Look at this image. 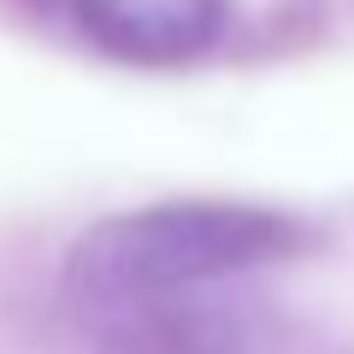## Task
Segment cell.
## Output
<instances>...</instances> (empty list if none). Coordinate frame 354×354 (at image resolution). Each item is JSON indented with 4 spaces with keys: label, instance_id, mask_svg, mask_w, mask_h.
<instances>
[{
    "label": "cell",
    "instance_id": "6da1fadb",
    "mask_svg": "<svg viewBox=\"0 0 354 354\" xmlns=\"http://www.w3.org/2000/svg\"><path fill=\"white\" fill-rule=\"evenodd\" d=\"M301 225L254 201H160L88 225L65 254V295L88 325L207 295L295 254Z\"/></svg>",
    "mask_w": 354,
    "mask_h": 354
},
{
    "label": "cell",
    "instance_id": "7a4b0ae2",
    "mask_svg": "<svg viewBox=\"0 0 354 354\" xmlns=\"http://www.w3.org/2000/svg\"><path fill=\"white\" fill-rule=\"evenodd\" d=\"M83 36L124 65H189L225 30V0H71Z\"/></svg>",
    "mask_w": 354,
    "mask_h": 354
}]
</instances>
